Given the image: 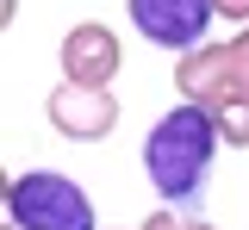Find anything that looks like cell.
<instances>
[{
    "mask_svg": "<svg viewBox=\"0 0 249 230\" xmlns=\"http://www.w3.org/2000/svg\"><path fill=\"white\" fill-rule=\"evenodd\" d=\"M6 230H13V224H6Z\"/></svg>",
    "mask_w": 249,
    "mask_h": 230,
    "instance_id": "cell-11",
    "label": "cell"
},
{
    "mask_svg": "<svg viewBox=\"0 0 249 230\" xmlns=\"http://www.w3.org/2000/svg\"><path fill=\"white\" fill-rule=\"evenodd\" d=\"M212 6H218V19H231L237 32L249 25V0H212Z\"/></svg>",
    "mask_w": 249,
    "mask_h": 230,
    "instance_id": "cell-10",
    "label": "cell"
},
{
    "mask_svg": "<svg viewBox=\"0 0 249 230\" xmlns=\"http://www.w3.org/2000/svg\"><path fill=\"white\" fill-rule=\"evenodd\" d=\"M143 230H218V224L187 218V212H168V205H162V212H150V218H143Z\"/></svg>",
    "mask_w": 249,
    "mask_h": 230,
    "instance_id": "cell-8",
    "label": "cell"
},
{
    "mask_svg": "<svg viewBox=\"0 0 249 230\" xmlns=\"http://www.w3.org/2000/svg\"><path fill=\"white\" fill-rule=\"evenodd\" d=\"M62 81H75V87H112V75L124 68V44L112 25H100V19H81V25H69L62 32Z\"/></svg>",
    "mask_w": 249,
    "mask_h": 230,
    "instance_id": "cell-6",
    "label": "cell"
},
{
    "mask_svg": "<svg viewBox=\"0 0 249 230\" xmlns=\"http://www.w3.org/2000/svg\"><path fill=\"white\" fill-rule=\"evenodd\" d=\"M218 149H224L218 112L193 106V99H175V106L150 125V137H143V174H150L156 199H162L168 212L206 218V193H212Z\"/></svg>",
    "mask_w": 249,
    "mask_h": 230,
    "instance_id": "cell-1",
    "label": "cell"
},
{
    "mask_svg": "<svg viewBox=\"0 0 249 230\" xmlns=\"http://www.w3.org/2000/svg\"><path fill=\"white\" fill-rule=\"evenodd\" d=\"M124 19L137 25V37H143V44L187 56V50L212 44L206 32H212L218 6H212V0H124Z\"/></svg>",
    "mask_w": 249,
    "mask_h": 230,
    "instance_id": "cell-3",
    "label": "cell"
},
{
    "mask_svg": "<svg viewBox=\"0 0 249 230\" xmlns=\"http://www.w3.org/2000/svg\"><path fill=\"white\" fill-rule=\"evenodd\" d=\"M231 63H237V81H243V94H249V25L231 37Z\"/></svg>",
    "mask_w": 249,
    "mask_h": 230,
    "instance_id": "cell-9",
    "label": "cell"
},
{
    "mask_svg": "<svg viewBox=\"0 0 249 230\" xmlns=\"http://www.w3.org/2000/svg\"><path fill=\"white\" fill-rule=\"evenodd\" d=\"M0 199H6V224L13 230H100L88 187L56 174V168H19V174H6Z\"/></svg>",
    "mask_w": 249,
    "mask_h": 230,
    "instance_id": "cell-2",
    "label": "cell"
},
{
    "mask_svg": "<svg viewBox=\"0 0 249 230\" xmlns=\"http://www.w3.org/2000/svg\"><path fill=\"white\" fill-rule=\"evenodd\" d=\"M44 118H50V131L69 137V143H100V137L119 131V94H112V87H75V81H56L50 99H44Z\"/></svg>",
    "mask_w": 249,
    "mask_h": 230,
    "instance_id": "cell-4",
    "label": "cell"
},
{
    "mask_svg": "<svg viewBox=\"0 0 249 230\" xmlns=\"http://www.w3.org/2000/svg\"><path fill=\"white\" fill-rule=\"evenodd\" d=\"M218 137H224V149H249V99L218 112Z\"/></svg>",
    "mask_w": 249,
    "mask_h": 230,
    "instance_id": "cell-7",
    "label": "cell"
},
{
    "mask_svg": "<svg viewBox=\"0 0 249 230\" xmlns=\"http://www.w3.org/2000/svg\"><path fill=\"white\" fill-rule=\"evenodd\" d=\"M175 94L206 106V112H224V106L249 99L243 81H237V63H231V44H199V50L175 56Z\"/></svg>",
    "mask_w": 249,
    "mask_h": 230,
    "instance_id": "cell-5",
    "label": "cell"
}]
</instances>
